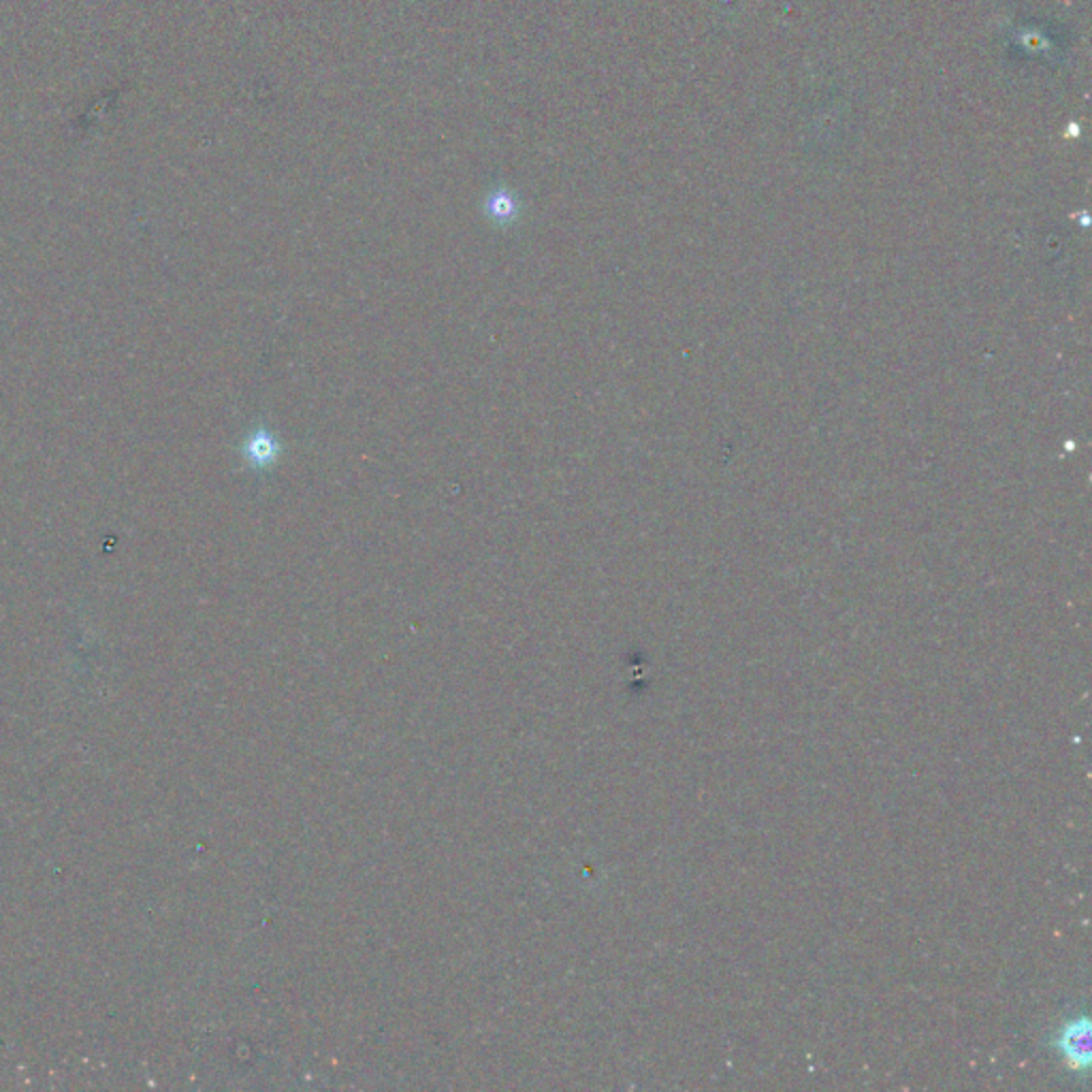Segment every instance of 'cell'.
Listing matches in <instances>:
<instances>
[{
	"label": "cell",
	"mask_w": 1092,
	"mask_h": 1092,
	"mask_svg": "<svg viewBox=\"0 0 1092 1092\" xmlns=\"http://www.w3.org/2000/svg\"><path fill=\"white\" fill-rule=\"evenodd\" d=\"M1058 1048L1073 1069H1088L1090 1065V1022L1088 1018L1071 1020L1058 1033Z\"/></svg>",
	"instance_id": "6da1fadb"
},
{
	"label": "cell",
	"mask_w": 1092,
	"mask_h": 1092,
	"mask_svg": "<svg viewBox=\"0 0 1092 1092\" xmlns=\"http://www.w3.org/2000/svg\"><path fill=\"white\" fill-rule=\"evenodd\" d=\"M491 212H493V214H491V216L499 218V220H508V218H510V216H512V212H514V205H512V203H510L508 199H502V197H499V199L495 201V205H491Z\"/></svg>",
	"instance_id": "3957f363"
},
{
	"label": "cell",
	"mask_w": 1092,
	"mask_h": 1092,
	"mask_svg": "<svg viewBox=\"0 0 1092 1092\" xmlns=\"http://www.w3.org/2000/svg\"><path fill=\"white\" fill-rule=\"evenodd\" d=\"M244 455L250 465L265 470V467L278 462L280 442L276 440V435L267 432V429H256V432L246 440Z\"/></svg>",
	"instance_id": "7a4b0ae2"
}]
</instances>
